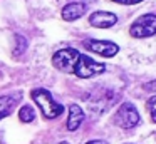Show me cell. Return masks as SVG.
Wrapping results in <instances>:
<instances>
[{"label": "cell", "mask_w": 156, "mask_h": 144, "mask_svg": "<svg viewBox=\"0 0 156 144\" xmlns=\"http://www.w3.org/2000/svg\"><path fill=\"white\" fill-rule=\"evenodd\" d=\"M86 13V5L81 2H71L62 9V19L67 22H74V20L81 19Z\"/></svg>", "instance_id": "9"}, {"label": "cell", "mask_w": 156, "mask_h": 144, "mask_svg": "<svg viewBox=\"0 0 156 144\" xmlns=\"http://www.w3.org/2000/svg\"><path fill=\"white\" fill-rule=\"evenodd\" d=\"M129 33L131 37L136 39H146L156 33V15L154 13H144V15L138 17L129 27Z\"/></svg>", "instance_id": "3"}, {"label": "cell", "mask_w": 156, "mask_h": 144, "mask_svg": "<svg viewBox=\"0 0 156 144\" xmlns=\"http://www.w3.org/2000/svg\"><path fill=\"white\" fill-rule=\"evenodd\" d=\"M86 144H109V142L104 139H92V141H87Z\"/></svg>", "instance_id": "16"}, {"label": "cell", "mask_w": 156, "mask_h": 144, "mask_svg": "<svg viewBox=\"0 0 156 144\" xmlns=\"http://www.w3.org/2000/svg\"><path fill=\"white\" fill-rule=\"evenodd\" d=\"M30 96H32V99H34V102L41 107L42 116L47 117V119H55V117H59L64 112V106L59 104L47 89L37 87V89H34L30 92Z\"/></svg>", "instance_id": "1"}, {"label": "cell", "mask_w": 156, "mask_h": 144, "mask_svg": "<svg viewBox=\"0 0 156 144\" xmlns=\"http://www.w3.org/2000/svg\"><path fill=\"white\" fill-rule=\"evenodd\" d=\"M116 3H121V5H134V3H139L143 0H112Z\"/></svg>", "instance_id": "15"}, {"label": "cell", "mask_w": 156, "mask_h": 144, "mask_svg": "<svg viewBox=\"0 0 156 144\" xmlns=\"http://www.w3.org/2000/svg\"><path fill=\"white\" fill-rule=\"evenodd\" d=\"M27 50V39L24 35H15V49L14 55H22Z\"/></svg>", "instance_id": "12"}, {"label": "cell", "mask_w": 156, "mask_h": 144, "mask_svg": "<svg viewBox=\"0 0 156 144\" xmlns=\"http://www.w3.org/2000/svg\"><path fill=\"white\" fill-rule=\"evenodd\" d=\"M0 144H5V141H4V132H0Z\"/></svg>", "instance_id": "17"}, {"label": "cell", "mask_w": 156, "mask_h": 144, "mask_svg": "<svg viewBox=\"0 0 156 144\" xmlns=\"http://www.w3.org/2000/svg\"><path fill=\"white\" fill-rule=\"evenodd\" d=\"M139 122H141V116L133 102H122L114 114V124L122 129H133Z\"/></svg>", "instance_id": "2"}, {"label": "cell", "mask_w": 156, "mask_h": 144, "mask_svg": "<svg viewBox=\"0 0 156 144\" xmlns=\"http://www.w3.org/2000/svg\"><path fill=\"white\" fill-rule=\"evenodd\" d=\"M143 89L148 90V92H156V79L151 80V82H146L144 86H143Z\"/></svg>", "instance_id": "14"}, {"label": "cell", "mask_w": 156, "mask_h": 144, "mask_svg": "<svg viewBox=\"0 0 156 144\" xmlns=\"http://www.w3.org/2000/svg\"><path fill=\"white\" fill-rule=\"evenodd\" d=\"M106 70V65L101 62H96L94 59H91L89 55H84V54H81L77 59V62H76L74 65V72L77 77H81V79H89V77H94L98 76V74H102Z\"/></svg>", "instance_id": "4"}, {"label": "cell", "mask_w": 156, "mask_h": 144, "mask_svg": "<svg viewBox=\"0 0 156 144\" xmlns=\"http://www.w3.org/2000/svg\"><path fill=\"white\" fill-rule=\"evenodd\" d=\"M19 100H20L19 96H2L0 97V119L10 116Z\"/></svg>", "instance_id": "10"}, {"label": "cell", "mask_w": 156, "mask_h": 144, "mask_svg": "<svg viewBox=\"0 0 156 144\" xmlns=\"http://www.w3.org/2000/svg\"><path fill=\"white\" fill-rule=\"evenodd\" d=\"M34 117H35V112H34V107L30 104H25V106L20 107V111H19V119L22 122H32Z\"/></svg>", "instance_id": "11"}, {"label": "cell", "mask_w": 156, "mask_h": 144, "mask_svg": "<svg viewBox=\"0 0 156 144\" xmlns=\"http://www.w3.org/2000/svg\"><path fill=\"white\" fill-rule=\"evenodd\" d=\"M118 22V17L112 12H104V10H98V12L91 13L89 17V23L98 29H109Z\"/></svg>", "instance_id": "7"}, {"label": "cell", "mask_w": 156, "mask_h": 144, "mask_svg": "<svg viewBox=\"0 0 156 144\" xmlns=\"http://www.w3.org/2000/svg\"><path fill=\"white\" fill-rule=\"evenodd\" d=\"M79 55H81V52L76 50V49H71V47H69V49H61L52 55V64H54V67L57 70H61V72L72 74Z\"/></svg>", "instance_id": "5"}, {"label": "cell", "mask_w": 156, "mask_h": 144, "mask_svg": "<svg viewBox=\"0 0 156 144\" xmlns=\"http://www.w3.org/2000/svg\"><path fill=\"white\" fill-rule=\"evenodd\" d=\"M146 106H148V111H149V116H151V121L156 124V96L149 97L148 102H146Z\"/></svg>", "instance_id": "13"}, {"label": "cell", "mask_w": 156, "mask_h": 144, "mask_svg": "<svg viewBox=\"0 0 156 144\" xmlns=\"http://www.w3.org/2000/svg\"><path fill=\"white\" fill-rule=\"evenodd\" d=\"M86 114L84 111L81 109V106L79 104H71L69 106V117H67V131H77L79 126L82 124V121H84Z\"/></svg>", "instance_id": "8"}, {"label": "cell", "mask_w": 156, "mask_h": 144, "mask_svg": "<svg viewBox=\"0 0 156 144\" xmlns=\"http://www.w3.org/2000/svg\"><path fill=\"white\" fill-rule=\"evenodd\" d=\"M84 47L91 52L98 54L102 57H114L119 52V47L114 42H109V40H98V39H87L84 40Z\"/></svg>", "instance_id": "6"}, {"label": "cell", "mask_w": 156, "mask_h": 144, "mask_svg": "<svg viewBox=\"0 0 156 144\" xmlns=\"http://www.w3.org/2000/svg\"><path fill=\"white\" fill-rule=\"evenodd\" d=\"M59 144H69V142H59Z\"/></svg>", "instance_id": "18"}]
</instances>
